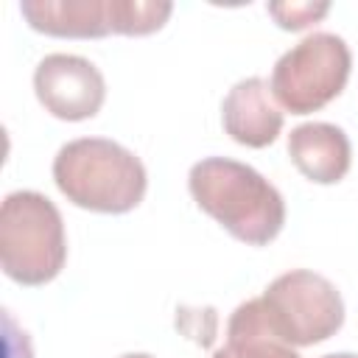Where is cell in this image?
Masks as SVG:
<instances>
[{
	"instance_id": "1",
	"label": "cell",
	"mask_w": 358,
	"mask_h": 358,
	"mask_svg": "<svg viewBox=\"0 0 358 358\" xmlns=\"http://www.w3.org/2000/svg\"><path fill=\"white\" fill-rule=\"evenodd\" d=\"M187 187L207 215L249 246H266L285 224V201L280 190L246 162L204 157L190 168Z\"/></svg>"
},
{
	"instance_id": "2",
	"label": "cell",
	"mask_w": 358,
	"mask_h": 358,
	"mask_svg": "<svg viewBox=\"0 0 358 358\" xmlns=\"http://www.w3.org/2000/svg\"><path fill=\"white\" fill-rule=\"evenodd\" d=\"M53 182L81 210L129 213L148 187L145 165L134 151L109 137H78L53 157Z\"/></svg>"
},
{
	"instance_id": "3",
	"label": "cell",
	"mask_w": 358,
	"mask_h": 358,
	"mask_svg": "<svg viewBox=\"0 0 358 358\" xmlns=\"http://www.w3.org/2000/svg\"><path fill=\"white\" fill-rule=\"evenodd\" d=\"M67 260L64 221L36 190H14L0 204V266L20 285L50 282Z\"/></svg>"
},
{
	"instance_id": "4",
	"label": "cell",
	"mask_w": 358,
	"mask_h": 358,
	"mask_svg": "<svg viewBox=\"0 0 358 358\" xmlns=\"http://www.w3.org/2000/svg\"><path fill=\"white\" fill-rule=\"evenodd\" d=\"M28 25L48 36L98 39L106 34L145 36L159 31L173 3L168 0H22Z\"/></svg>"
},
{
	"instance_id": "5",
	"label": "cell",
	"mask_w": 358,
	"mask_h": 358,
	"mask_svg": "<svg viewBox=\"0 0 358 358\" xmlns=\"http://www.w3.org/2000/svg\"><path fill=\"white\" fill-rule=\"evenodd\" d=\"M352 56L347 42L330 31H313L288 48L271 70V95L291 115H308L341 95Z\"/></svg>"
},
{
	"instance_id": "6",
	"label": "cell",
	"mask_w": 358,
	"mask_h": 358,
	"mask_svg": "<svg viewBox=\"0 0 358 358\" xmlns=\"http://www.w3.org/2000/svg\"><path fill=\"white\" fill-rule=\"evenodd\" d=\"M260 302L274 336L291 347L327 341L344 324V299L338 288L310 268H291L274 277Z\"/></svg>"
},
{
	"instance_id": "7",
	"label": "cell",
	"mask_w": 358,
	"mask_h": 358,
	"mask_svg": "<svg viewBox=\"0 0 358 358\" xmlns=\"http://www.w3.org/2000/svg\"><path fill=\"white\" fill-rule=\"evenodd\" d=\"M39 103L59 120H87L98 115L106 98L101 70L76 53H48L34 70Z\"/></svg>"
},
{
	"instance_id": "8",
	"label": "cell",
	"mask_w": 358,
	"mask_h": 358,
	"mask_svg": "<svg viewBox=\"0 0 358 358\" xmlns=\"http://www.w3.org/2000/svg\"><path fill=\"white\" fill-rule=\"evenodd\" d=\"M221 123L235 143L246 148H266L282 131V112L274 103L271 87L260 76H249L232 84L224 95Z\"/></svg>"
},
{
	"instance_id": "9",
	"label": "cell",
	"mask_w": 358,
	"mask_h": 358,
	"mask_svg": "<svg viewBox=\"0 0 358 358\" xmlns=\"http://www.w3.org/2000/svg\"><path fill=\"white\" fill-rule=\"evenodd\" d=\"M288 157L302 176L316 185H336L350 171V137L336 123L310 120L288 134Z\"/></svg>"
},
{
	"instance_id": "10",
	"label": "cell",
	"mask_w": 358,
	"mask_h": 358,
	"mask_svg": "<svg viewBox=\"0 0 358 358\" xmlns=\"http://www.w3.org/2000/svg\"><path fill=\"white\" fill-rule=\"evenodd\" d=\"M213 358H299V352L274 336L257 296L232 310L227 322V341L213 352Z\"/></svg>"
},
{
	"instance_id": "11",
	"label": "cell",
	"mask_w": 358,
	"mask_h": 358,
	"mask_svg": "<svg viewBox=\"0 0 358 358\" xmlns=\"http://www.w3.org/2000/svg\"><path fill=\"white\" fill-rule=\"evenodd\" d=\"M327 11H330V3H271L268 6V14L285 31H302L316 20H322Z\"/></svg>"
},
{
	"instance_id": "12",
	"label": "cell",
	"mask_w": 358,
	"mask_h": 358,
	"mask_svg": "<svg viewBox=\"0 0 358 358\" xmlns=\"http://www.w3.org/2000/svg\"><path fill=\"white\" fill-rule=\"evenodd\" d=\"M322 358H358L355 352H330V355H322Z\"/></svg>"
},
{
	"instance_id": "13",
	"label": "cell",
	"mask_w": 358,
	"mask_h": 358,
	"mask_svg": "<svg viewBox=\"0 0 358 358\" xmlns=\"http://www.w3.org/2000/svg\"><path fill=\"white\" fill-rule=\"evenodd\" d=\"M117 358H154L148 352H126V355H117Z\"/></svg>"
}]
</instances>
